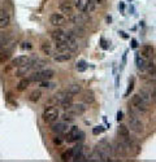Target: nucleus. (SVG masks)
I'll list each match as a JSON object with an SVG mask.
<instances>
[{
	"instance_id": "bb28decb",
	"label": "nucleus",
	"mask_w": 156,
	"mask_h": 162,
	"mask_svg": "<svg viewBox=\"0 0 156 162\" xmlns=\"http://www.w3.org/2000/svg\"><path fill=\"white\" fill-rule=\"evenodd\" d=\"M61 119H63V122H68V123H70V122H73V121H74V117H73V114H72V113L65 112V113L63 114Z\"/></svg>"
},
{
	"instance_id": "39448f33",
	"label": "nucleus",
	"mask_w": 156,
	"mask_h": 162,
	"mask_svg": "<svg viewBox=\"0 0 156 162\" xmlns=\"http://www.w3.org/2000/svg\"><path fill=\"white\" fill-rule=\"evenodd\" d=\"M49 23L55 27H61L66 25V17L61 13H52L49 16Z\"/></svg>"
},
{
	"instance_id": "f3484780",
	"label": "nucleus",
	"mask_w": 156,
	"mask_h": 162,
	"mask_svg": "<svg viewBox=\"0 0 156 162\" xmlns=\"http://www.w3.org/2000/svg\"><path fill=\"white\" fill-rule=\"evenodd\" d=\"M66 91L74 96V95H78V93L82 92V86L80 83H72V84H69V86L66 87Z\"/></svg>"
},
{
	"instance_id": "1a4fd4ad",
	"label": "nucleus",
	"mask_w": 156,
	"mask_h": 162,
	"mask_svg": "<svg viewBox=\"0 0 156 162\" xmlns=\"http://www.w3.org/2000/svg\"><path fill=\"white\" fill-rule=\"evenodd\" d=\"M66 112L72 113L73 115H82L86 112V106L83 104H72L66 109Z\"/></svg>"
},
{
	"instance_id": "2f4dec72",
	"label": "nucleus",
	"mask_w": 156,
	"mask_h": 162,
	"mask_svg": "<svg viewBox=\"0 0 156 162\" xmlns=\"http://www.w3.org/2000/svg\"><path fill=\"white\" fill-rule=\"evenodd\" d=\"M77 70L78 71H83V70H86V67H87V66H86V62L85 61H80V62H77Z\"/></svg>"
},
{
	"instance_id": "5701e85b",
	"label": "nucleus",
	"mask_w": 156,
	"mask_h": 162,
	"mask_svg": "<svg viewBox=\"0 0 156 162\" xmlns=\"http://www.w3.org/2000/svg\"><path fill=\"white\" fill-rule=\"evenodd\" d=\"M95 9H96V4H95L92 0H89L87 2V5H86V8H85V14H90V13H92Z\"/></svg>"
},
{
	"instance_id": "393cba45",
	"label": "nucleus",
	"mask_w": 156,
	"mask_h": 162,
	"mask_svg": "<svg viewBox=\"0 0 156 162\" xmlns=\"http://www.w3.org/2000/svg\"><path fill=\"white\" fill-rule=\"evenodd\" d=\"M147 73H148V75H153L156 73V64L152 62V61H148L146 65V69H144Z\"/></svg>"
},
{
	"instance_id": "aec40b11",
	"label": "nucleus",
	"mask_w": 156,
	"mask_h": 162,
	"mask_svg": "<svg viewBox=\"0 0 156 162\" xmlns=\"http://www.w3.org/2000/svg\"><path fill=\"white\" fill-rule=\"evenodd\" d=\"M87 2L89 0H74V8H77L80 12H85V8H86V5H87Z\"/></svg>"
},
{
	"instance_id": "7c9ffc66",
	"label": "nucleus",
	"mask_w": 156,
	"mask_h": 162,
	"mask_svg": "<svg viewBox=\"0 0 156 162\" xmlns=\"http://www.w3.org/2000/svg\"><path fill=\"white\" fill-rule=\"evenodd\" d=\"M55 84L54 83H51V82H48V81H42L40 82V87L42 88H52Z\"/></svg>"
},
{
	"instance_id": "dca6fc26",
	"label": "nucleus",
	"mask_w": 156,
	"mask_h": 162,
	"mask_svg": "<svg viewBox=\"0 0 156 162\" xmlns=\"http://www.w3.org/2000/svg\"><path fill=\"white\" fill-rule=\"evenodd\" d=\"M117 132H118V136L120 139L122 140H130V132H129V129L124 125H120L118 129H117Z\"/></svg>"
},
{
	"instance_id": "f8f14e48",
	"label": "nucleus",
	"mask_w": 156,
	"mask_h": 162,
	"mask_svg": "<svg viewBox=\"0 0 156 162\" xmlns=\"http://www.w3.org/2000/svg\"><path fill=\"white\" fill-rule=\"evenodd\" d=\"M69 21H70L72 23H75V25H82V23H85L86 22V16H85V13H73V14H70L69 16Z\"/></svg>"
},
{
	"instance_id": "cd10ccee",
	"label": "nucleus",
	"mask_w": 156,
	"mask_h": 162,
	"mask_svg": "<svg viewBox=\"0 0 156 162\" xmlns=\"http://www.w3.org/2000/svg\"><path fill=\"white\" fill-rule=\"evenodd\" d=\"M61 160L63 161H69V160H73V149H69L65 153L61 155Z\"/></svg>"
},
{
	"instance_id": "2eb2a0df",
	"label": "nucleus",
	"mask_w": 156,
	"mask_h": 162,
	"mask_svg": "<svg viewBox=\"0 0 156 162\" xmlns=\"http://www.w3.org/2000/svg\"><path fill=\"white\" fill-rule=\"evenodd\" d=\"M13 65L17 67H22L25 65H28L30 62V58L28 56H17L16 58H13Z\"/></svg>"
},
{
	"instance_id": "c9c22d12",
	"label": "nucleus",
	"mask_w": 156,
	"mask_h": 162,
	"mask_svg": "<svg viewBox=\"0 0 156 162\" xmlns=\"http://www.w3.org/2000/svg\"><path fill=\"white\" fill-rule=\"evenodd\" d=\"M23 46H22V48L25 49V48H28V49H30L31 48V46H30V43H22Z\"/></svg>"
},
{
	"instance_id": "423d86ee",
	"label": "nucleus",
	"mask_w": 156,
	"mask_h": 162,
	"mask_svg": "<svg viewBox=\"0 0 156 162\" xmlns=\"http://www.w3.org/2000/svg\"><path fill=\"white\" fill-rule=\"evenodd\" d=\"M82 138H83V132L78 129V127H72V129L66 132V140L69 143L78 141V140L82 139Z\"/></svg>"
},
{
	"instance_id": "72a5a7b5",
	"label": "nucleus",
	"mask_w": 156,
	"mask_h": 162,
	"mask_svg": "<svg viewBox=\"0 0 156 162\" xmlns=\"http://www.w3.org/2000/svg\"><path fill=\"white\" fill-rule=\"evenodd\" d=\"M124 118V113L122 112H121V110H120V112H117V121L120 122L121 121V119H122Z\"/></svg>"
},
{
	"instance_id": "a211bd4d",
	"label": "nucleus",
	"mask_w": 156,
	"mask_h": 162,
	"mask_svg": "<svg viewBox=\"0 0 156 162\" xmlns=\"http://www.w3.org/2000/svg\"><path fill=\"white\" fill-rule=\"evenodd\" d=\"M152 53H153V48H152V46H148V44L142 46V48H141V53H139L142 57H144V58H150Z\"/></svg>"
},
{
	"instance_id": "9b49d317",
	"label": "nucleus",
	"mask_w": 156,
	"mask_h": 162,
	"mask_svg": "<svg viewBox=\"0 0 156 162\" xmlns=\"http://www.w3.org/2000/svg\"><path fill=\"white\" fill-rule=\"evenodd\" d=\"M59 9H60V12H61V13H64L66 16H70V14H73L74 5L70 2H63V3H60Z\"/></svg>"
},
{
	"instance_id": "4468645a",
	"label": "nucleus",
	"mask_w": 156,
	"mask_h": 162,
	"mask_svg": "<svg viewBox=\"0 0 156 162\" xmlns=\"http://www.w3.org/2000/svg\"><path fill=\"white\" fill-rule=\"evenodd\" d=\"M11 25V16L4 11H0V29H5Z\"/></svg>"
},
{
	"instance_id": "b1692460",
	"label": "nucleus",
	"mask_w": 156,
	"mask_h": 162,
	"mask_svg": "<svg viewBox=\"0 0 156 162\" xmlns=\"http://www.w3.org/2000/svg\"><path fill=\"white\" fill-rule=\"evenodd\" d=\"M29 83H30V81H29V79H22V81H20V83H18V84H17L16 90H17V91H20V92L25 91L26 88L29 87Z\"/></svg>"
},
{
	"instance_id": "f704fd0d",
	"label": "nucleus",
	"mask_w": 156,
	"mask_h": 162,
	"mask_svg": "<svg viewBox=\"0 0 156 162\" xmlns=\"http://www.w3.org/2000/svg\"><path fill=\"white\" fill-rule=\"evenodd\" d=\"M92 2H94L95 4H99V5H101V4L106 3V0H92Z\"/></svg>"
},
{
	"instance_id": "0eeeda50",
	"label": "nucleus",
	"mask_w": 156,
	"mask_h": 162,
	"mask_svg": "<svg viewBox=\"0 0 156 162\" xmlns=\"http://www.w3.org/2000/svg\"><path fill=\"white\" fill-rule=\"evenodd\" d=\"M51 38L54 40L55 44H61V43H66V31L64 30H55L51 32Z\"/></svg>"
},
{
	"instance_id": "412c9836",
	"label": "nucleus",
	"mask_w": 156,
	"mask_h": 162,
	"mask_svg": "<svg viewBox=\"0 0 156 162\" xmlns=\"http://www.w3.org/2000/svg\"><path fill=\"white\" fill-rule=\"evenodd\" d=\"M69 95V92L65 90V91H60V92H57L56 95H55V97H54V100L56 101V103H59V104H61L63 101H64V99L66 97Z\"/></svg>"
},
{
	"instance_id": "6e6552de",
	"label": "nucleus",
	"mask_w": 156,
	"mask_h": 162,
	"mask_svg": "<svg viewBox=\"0 0 156 162\" xmlns=\"http://www.w3.org/2000/svg\"><path fill=\"white\" fill-rule=\"evenodd\" d=\"M73 53L72 51H66V52H57L56 55H54V60L56 62H66L69 60H72Z\"/></svg>"
},
{
	"instance_id": "4c0bfd02",
	"label": "nucleus",
	"mask_w": 156,
	"mask_h": 162,
	"mask_svg": "<svg viewBox=\"0 0 156 162\" xmlns=\"http://www.w3.org/2000/svg\"><path fill=\"white\" fill-rule=\"evenodd\" d=\"M132 47H133V48H135V47H137V40H134V39L132 40Z\"/></svg>"
},
{
	"instance_id": "ddd939ff",
	"label": "nucleus",
	"mask_w": 156,
	"mask_h": 162,
	"mask_svg": "<svg viewBox=\"0 0 156 162\" xmlns=\"http://www.w3.org/2000/svg\"><path fill=\"white\" fill-rule=\"evenodd\" d=\"M40 49H42V52L44 53L46 56H54V55H55L54 47H52V44L49 43L48 40L42 42V44H40Z\"/></svg>"
},
{
	"instance_id": "e433bc0d",
	"label": "nucleus",
	"mask_w": 156,
	"mask_h": 162,
	"mask_svg": "<svg viewBox=\"0 0 156 162\" xmlns=\"http://www.w3.org/2000/svg\"><path fill=\"white\" fill-rule=\"evenodd\" d=\"M101 131H103V130H101V129H94V131H92V132H94V134H95V135H96V134H100V132H101Z\"/></svg>"
},
{
	"instance_id": "ea45409f",
	"label": "nucleus",
	"mask_w": 156,
	"mask_h": 162,
	"mask_svg": "<svg viewBox=\"0 0 156 162\" xmlns=\"http://www.w3.org/2000/svg\"><path fill=\"white\" fill-rule=\"evenodd\" d=\"M0 11H2V0H0Z\"/></svg>"
},
{
	"instance_id": "58836bf2",
	"label": "nucleus",
	"mask_w": 156,
	"mask_h": 162,
	"mask_svg": "<svg viewBox=\"0 0 156 162\" xmlns=\"http://www.w3.org/2000/svg\"><path fill=\"white\" fill-rule=\"evenodd\" d=\"M118 9H121V11H124V4H122V3H121V4L118 5Z\"/></svg>"
},
{
	"instance_id": "f257e3e1",
	"label": "nucleus",
	"mask_w": 156,
	"mask_h": 162,
	"mask_svg": "<svg viewBox=\"0 0 156 162\" xmlns=\"http://www.w3.org/2000/svg\"><path fill=\"white\" fill-rule=\"evenodd\" d=\"M55 75V71L51 69H43V70H37L29 76L30 82H42V81H49L52 76Z\"/></svg>"
},
{
	"instance_id": "a878e982",
	"label": "nucleus",
	"mask_w": 156,
	"mask_h": 162,
	"mask_svg": "<svg viewBox=\"0 0 156 162\" xmlns=\"http://www.w3.org/2000/svg\"><path fill=\"white\" fill-rule=\"evenodd\" d=\"M42 97V92L40 91H33L30 93V96H29V100L33 101V103H37V101H39Z\"/></svg>"
},
{
	"instance_id": "7ed1b4c3",
	"label": "nucleus",
	"mask_w": 156,
	"mask_h": 162,
	"mask_svg": "<svg viewBox=\"0 0 156 162\" xmlns=\"http://www.w3.org/2000/svg\"><path fill=\"white\" fill-rule=\"evenodd\" d=\"M130 104H132L133 109H137L138 112H141V113L148 112V103H146L139 93H138V95H134L132 97V100H130Z\"/></svg>"
},
{
	"instance_id": "4be33fe9",
	"label": "nucleus",
	"mask_w": 156,
	"mask_h": 162,
	"mask_svg": "<svg viewBox=\"0 0 156 162\" xmlns=\"http://www.w3.org/2000/svg\"><path fill=\"white\" fill-rule=\"evenodd\" d=\"M82 100L85 101L86 104H91V103H94V100H95L94 93H92L91 91H85V92H83V96H82Z\"/></svg>"
},
{
	"instance_id": "6ab92c4d",
	"label": "nucleus",
	"mask_w": 156,
	"mask_h": 162,
	"mask_svg": "<svg viewBox=\"0 0 156 162\" xmlns=\"http://www.w3.org/2000/svg\"><path fill=\"white\" fill-rule=\"evenodd\" d=\"M135 64H137V67H138L139 70H144V69H146V65H147V61L144 60V57L137 55V56H135Z\"/></svg>"
},
{
	"instance_id": "473e14b6",
	"label": "nucleus",
	"mask_w": 156,
	"mask_h": 162,
	"mask_svg": "<svg viewBox=\"0 0 156 162\" xmlns=\"http://www.w3.org/2000/svg\"><path fill=\"white\" fill-rule=\"evenodd\" d=\"M61 143H63V139L60 138V135H56L54 138V144H55V145H60Z\"/></svg>"
},
{
	"instance_id": "c85d7f7f",
	"label": "nucleus",
	"mask_w": 156,
	"mask_h": 162,
	"mask_svg": "<svg viewBox=\"0 0 156 162\" xmlns=\"http://www.w3.org/2000/svg\"><path fill=\"white\" fill-rule=\"evenodd\" d=\"M139 95L143 97V100L146 101V103H150V100H151V93L150 92H147V91H144V90H142L141 92H139Z\"/></svg>"
},
{
	"instance_id": "f03ea898",
	"label": "nucleus",
	"mask_w": 156,
	"mask_h": 162,
	"mask_svg": "<svg viewBox=\"0 0 156 162\" xmlns=\"http://www.w3.org/2000/svg\"><path fill=\"white\" fill-rule=\"evenodd\" d=\"M59 117H60V113L56 106H47L44 109V112H43V121L49 125H54L55 122H57Z\"/></svg>"
},
{
	"instance_id": "20e7f679",
	"label": "nucleus",
	"mask_w": 156,
	"mask_h": 162,
	"mask_svg": "<svg viewBox=\"0 0 156 162\" xmlns=\"http://www.w3.org/2000/svg\"><path fill=\"white\" fill-rule=\"evenodd\" d=\"M129 127L130 130H133L135 134H142L144 131V125L139 118H137L134 115L129 117Z\"/></svg>"
},
{
	"instance_id": "c756f323",
	"label": "nucleus",
	"mask_w": 156,
	"mask_h": 162,
	"mask_svg": "<svg viewBox=\"0 0 156 162\" xmlns=\"http://www.w3.org/2000/svg\"><path fill=\"white\" fill-rule=\"evenodd\" d=\"M133 88H134V78H132L129 81V86H127V90L125 92V96H129V93L133 91Z\"/></svg>"
},
{
	"instance_id": "9d476101",
	"label": "nucleus",
	"mask_w": 156,
	"mask_h": 162,
	"mask_svg": "<svg viewBox=\"0 0 156 162\" xmlns=\"http://www.w3.org/2000/svg\"><path fill=\"white\" fill-rule=\"evenodd\" d=\"M51 130L54 131L56 135H64V134H66V132L69 131L66 122H60V123H56V122H55L54 126L51 127Z\"/></svg>"
}]
</instances>
